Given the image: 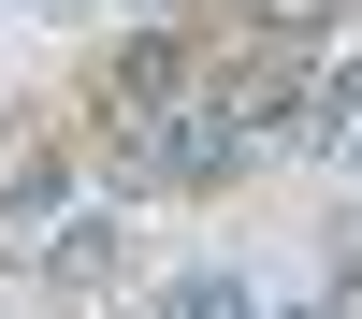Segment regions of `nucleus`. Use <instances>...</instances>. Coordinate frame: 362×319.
Here are the masks:
<instances>
[{"instance_id": "4", "label": "nucleus", "mask_w": 362, "mask_h": 319, "mask_svg": "<svg viewBox=\"0 0 362 319\" xmlns=\"http://www.w3.org/2000/svg\"><path fill=\"white\" fill-rule=\"evenodd\" d=\"M334 160H348V174H362V131H334Z\"/></svg>"}, {"instance_id": "1", "label": "nucleus", "mask_w": 362, "mask_h": 319, "mask_svg": "<svg viewBox=\"0 0 362 319\" xmlns=\"http://www.w3.org/2000/svg\"><path fill=\"white\" fill-rule=\"evenodd\" d=\"M334 131H362V44L348 58H305V145H334Z\"/></svg>"}, {"instance_id": "3", "label": "nucleus", "mask_w": 362, "mask_h": 319, "mask_svg": "<svg viewBox=\"0 0 362 319\" xmlns=\"http://www.w3.org/2000/svg\"><path fill=\"white\" fill-rule=\"evenodd\" d=\"M160 319H247V276H218V261H203V276L160 290Z\"/></svg>"}, {"instance_id": "2", "label": "nucleus", "mask_w": 362, "mask_h": 319, "mask_svg": "<svg viewBox=\"0 0 362 319\" xmlns=\"http://www.w3.org/2000/svg\"><path fill=\"white\" fill-rule=\"evenodd\" d=\"M44 261H58V276H116V218H102V203H73V218L44 232Z\"/></svg>"}]
</instances>
